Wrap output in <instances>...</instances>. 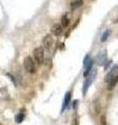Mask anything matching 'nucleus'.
Masks as SVG:
<instances>
[{
	"instance_id": "14",
	"label": "nucleus",
	"mask_w": 118,
	"mask_h": 125,
	"mask_svg": "<svg viewBox=\"0 0 118 125\" xmlns=\"http://www.w3.org/2000/svg\"><path fill=\"white\" fill-rule=\"evenodd\" d=\"M109 36H110V30H106L105 32L103 33V36H101V42L107 41V40H108V38H109Z\"/></svg>"
},
{
	"instance_id": "4",
	"label": "nucleus",
	"mask_w": 118,
	"mask_h": 125,
	"mask_svg": "<svg viewBox=\"0 0 118 125\" xmlns=\"http://www.w3.org/2000/svg\"><path fill=\"white\" fill-rule=\"evenodd\" d=\"M118 76V65H114L113 67L110 69V71L108 72L107 76H106V83H109L111 80H113L114 78H116Z\"/></svg>"
},
{
	"instance_id": "10",
	"label": "nucleus",
	"mask_w": 118,
	"mask_h": 125,
	"mask_svg": "<svg viewBox=\"0 0 118 125\" xmlns=\"http://www.w3.org/2000/svg\"><path fill=\"white\" fill-rule=\"evenodd\" d=\"M69 22H70V19H69V16L67 14L64 15L63 17L61 18V25H62V27H67L69 25Z\"/></svg>"
},
{
	"instance_id": "13",
	"label": "nucleus",
	"mask_w": 118,
	"mask_h": 125,
	"mask_svg": "<svg viewBox=\"0 0 118 125\" xmlns=\"http://www.w3.org/2000/svg\"><path fill=\"white\" fill-rule=\"evenodd\" d=\"M7 96H8V94H7L6 90L0 89V98H1V99H7V98H8Z\"/></svg>"
},
{
	"instance_id": "8",
	"label": "nucleus",
	"mask_w": 118,
	"mask_h": 125,
	"mask_svg": "<svg viewBox=\"0 0 118 125\" xmlns=\"http://www.w3.org/2000/svg\"><path fill=\"white\" fill-rule=\"evenodd\" d=\"M82 5H83V0H74L70 2V9L72 10H77Z\"/></svg>"
},
{
	"instance_id": "11",
	"label": "nucleus",
	"mask_w": 118,
	"mask_h": 125,
	"mask_svg": "<svg viewBox=\"0 0 118 125\" xmlns=\"http://www.w3.org/2000/svg\"><path fill=\"white\" fill-rule=\"evenodd\" d=\"M92 66H93V61H90L89 62H88V65L86 66V71H85V73H84V75L87 77V75L88 74L91 72V70H92Z\"/></svg>"
},
{
	"instance_id": "5",
	"label": "nucleus",
	"mask_w": 118,
	"mask_h": 125,
	"mask_svg": "<svg viewBox=\"0 0 118 125\" xmlns=\"http://www.w3.org/2000/svg\"><path fill=\"white\" fill-rule=\"evenodd\" d=\"M53 45H54V39L52 38V36L51 34L45 36L44 39H42V46H44V48H46L47 50H51Z\"/></svg>"
},
{
	"instance_id": "1",
	"label": "nucleus",
	"mask_w": 118,
	"mask_h": 125,
	"mask_svg": "<svg viewBox=\"0 0 118 125\" xmlns=\"http://www.w3.org/2000/svg\"><path fill=\"white\" fill-rule=\"evenodd\" d=\"M33 56L35 62H37L38 65H42L45 61V50L44 47H36L33 51Z\"/></svg>"
},
{
	"instance_id": "9",
	"label": "nucleus",
	"mask_w": 118,
	"mask_h": 125,
	"mask_svg": "<svg viewBox=\"0 0 118 125\" xmlns=\"http://www.w3.org/2000/svg\"><path fill=\"white\" fill-rule=\"evenodd\" d=\"M106 61V52L105 51H101L97 54V56H96V62H98L100 65H103L104 62Z\"/></svg>"
},
{
	"instance_id": "7",
	"label": "nucleus",
	"mask_w": 118,
	"mask_h": 125,
	"mask_svg": "<svg viewBox=\"0 0 118 125\" xmlns=\"http://www.w3.org/2000/svg\"><path fill=\"white\" fill-rule=\"evenodd\" d=\"M70 96H72V94H70V92H67L65 94V96H64V99H63V104H62V108H61V111L63 112L64 109L68 106V104L70 102Z\"/></svg>"
},
{
	"instance_id": "15",
	"label": "nucleus",
	"mask_w": 118,
	"mask_h": 125,
	"mask_svg": "<svg viewBox=\"0 0 118 125\" xmlns=\"http://www.w3.org/2000/svg\"><path fill=\"white\" fill-rule=\"evenodd\" d=\"M23 119H24V115H23L22 113H19V114L16 116V122L17 123H21L23 121Z\"/></svg>"
},
{
	"instance_id": "3",
	"label": "nucleus",
	"mask_w": 118,
	"mask_h": 125,
	"mask_svg": "<svg viewBox=\"0 0 118 125\" xmlns=\"http://www.w3.org/2000/svg\"><path fill=\"white\" fill-rule=\"evenodd\" d=\"M95 75H96V71L94 69L91 70V72L88 74V77L86 78V80L84 81V85H83V94H86V91L87 89L90 87V84L93 83L94 78H95Z\"/></svg>"
},
{
	"instance_id": "2",
	"label": "nucleus",
	"mask_w": 118,
	"mask_h": 125,
	"mask_svg": "<svg viewBox=\"0 0 118 125\" xmlns=\"http://www.w3.org/2000/svg\"><path fill=\"white\" fill-rule=\"evenodd\" d=\"M23 64H24V68H25V70L27 72H29V73H35L36 72V66H35V62H34L32 57L26 56L24 58Z\"/></svg>"
},
{
	"instance_id": "12",
	"label": "nucleus",
	"mask_w": 118,
	"mask_h": 125,
	"mask_svg": "<svg viewBox=\"0 0 118 125\" xmlns=\"http://www.w3.org/2000/svg\"><path fill=\"white\" fill-rule=\"evenodd\" d=\"M117 83H118V76H117L116 78H114L113 80H111V81H110V83H108V90H112V89L116 85Z\"/></svg>"
},
{
	"instance_id": "6",
	"label": "nucleus",
	"mask_w": 118,
	"mask_h": 125,
	"mask_svg": "<svg viewBox=\"0 0 118 125\" xmlns=\"http://www.w3.org/2000/svg\"><path fill=\"white\" fill-rule=\"evenodd\" d=\"M51 31H52V33L54 34V36H60V34L62 33V31H63V27H62V25L60 24H55L52 26V28H51Z\"/></svg>"
}]
</instances>
